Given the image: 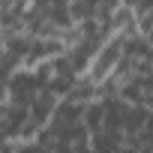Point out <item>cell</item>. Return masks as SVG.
I'll return each mask as SVG.
<instances>
[{"instance_id":"1","label":"cell","mask_w":153,"mask_h":153,"mask_svg":"<svg viewBox=\"0 0 153 153\" xmlns=\"http://www.w3.org/2000/svg\"><path fill=\"white\" fill-rule=\"evenodd\" d=\"M123 57H126V36L123 33H108L102 39V45L96 48V54H93V60H90L84 75L90 81H96V84H105L117 72V66L123 63Z\"/></svg>"},{"instance_id":"2","label":"cell","mask_w":153,"mask_h":153,"mask_svg":"<svg viewBox=\"0 0 153 153\" xmlns=\"http://www.w3.org/2000/svg\"><path fill=\"white\" fill-rule=\"evenodd\" d=\"M135 12H138V18L150 15V12H153V0H138V3H135Z\"/></svg>"},{"instance_id":"3","label":"cell","mask_w":153,"mask_h":153,"mask_svg":"<svg viewBox=\"0 0 153 153\" xmlns=\"http://www.w3.org/2000/svg\"><path fill=\"white\" fill-rule=\"evenodd\" d=\"M150 63H153V60H150Z\"/></svg>"}]
</instances>
